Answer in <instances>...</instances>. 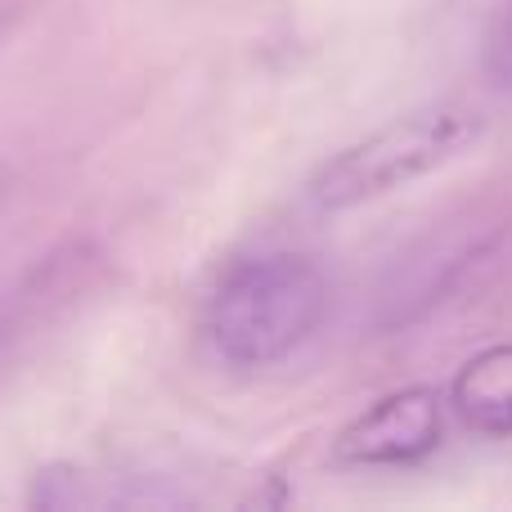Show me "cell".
Wrapping results in <instances>:
<instances>
[{
  "mask_svg": "<svg viewBox=\"0 0 512 512\" xmlns=\"http://www.w3.org/2000/svg\"><path fill=\"white\" fill-rule=\"evenodd\" d=\"M445 432V400L432 387H400L364 409L342 436L333 454L346 468H409L436 454Z\"/></svg>",
  "mask_w": 512,
  "mask_h": 512,
  "instance_id": "3",
  "label": "cell"
},
{
  "mask_svg": "<svg viewBox=\"0 0 512 512\" xmlns=\"http://www.w3.org/2000/svg\"><path fill=\"white\" fill-rule=\"evenodd\" d=\"M477 140H481L477 108L468 104L409 108V113L382 122L378 131L337 149L310 176L306 198L315 212H351V207L378 203V198L459 162Z\"/></svg>",
  "mask_w": 512,
  "mask_h": 512,
  "instance_id": "2",
  "label": "cell"
},
{
  "mask_svg": "<svg viewBox=\"0 0 512 512\" xmlns=\"http://www.w3.org/2000/svg\"><path fill=\"white\" fill-rule=\"evenodd\" d=\"M450 405L472 432L512 436V342L486 346L454 373Z\"/></svg>",
  "mask_w": 512,
  "mask_h": 512,
  "instance_id": "4",
  "label": "cell"
},
{
  "mask_svg": "<svg viewBox=\"0 0 512 512\" xmlns=\"http://www.w3.org/2000/svg\"><path fill=\"white\" fill-rule=\"evenodd\" d=\"M328 315V279L297 252H270L234 265L207 310V337L234 369L288 360Z\"/></svg>",
  "mask_w": 512,
  "mask_h": 512,
  "instance_id": "1",
  "label": "cell"
},
{
  "mask_svg": "<svg viewBox=\"0 0 512 512\" xmlns=\"http://www.w3.org/2000/svg\"><path fill=\"white\" fill-rule=\"evenodd\" d=\"M481 63H486L490 81L512 90V0H504V5L495 9V18H490L486 45H481Z\"/></svg>",
  "mask_w": 512,
  "mask_h": 512,
  "instance_id": "5",
  "label": "cell"
}]
</instances>
